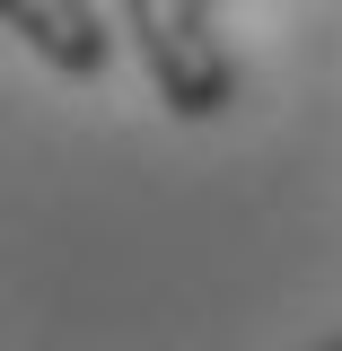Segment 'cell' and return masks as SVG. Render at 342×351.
I'll return each mask as SVG.
<instances>
[{
  "label": "cell",
  "mask_w": 342,
  "mask_h": 351,
  "mask_svg": "<svg viewBox=\"0 0 342 351\" xmlns=\"http://www.w3.org/2000/svg\"><path fill=\"white\" fill-rule=\"evenodd\" d=\"M123 36L175 123H219L237 106V62L211 36V0H123Z\"/></svg>",
  "instance_id": "6da1fadb"
},
{
  "label": "cell",
  "mask_w": 342,
  "mask_h": 351,
  "mask_svg": "<svg viewBox=\"0 0 342 351\" xmlns=\"http://www.w3.org/2000/svg\"><path fill=\"white\" fill-rule=\"evenodd\" d=\"M0 27L62 80H106L114 71V27L97 18V0H0Z\"/></svg>",
  "instance_id": "7a4b0ae2"
},
{
  "label": "cell",
  "mask_w": 342,
  "mask_h": 351,
  "mask_svg": "<svg viewBox=\"0 0 342 351\" xmlns=\"http://www.w3.org/2000/svg\"><path fill=\"white\" fill-rule=\"evenodd\" d=\"M325 351H342V334H334V343H325Z\"/></svg>",
  "instance_id": "3957f363"
}]
</instances>
